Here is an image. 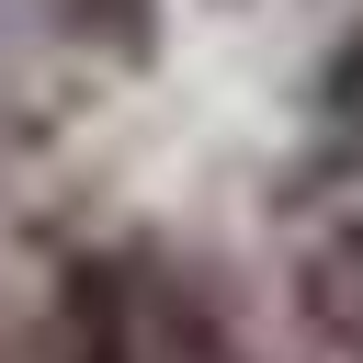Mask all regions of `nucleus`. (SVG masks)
Instances as JSON below:
<instances>
[{
	"label": "nucleus",
	"instance_id": "2",
	"mask_svg": "<svg viewBox=\"0 0 363 363\" xmlns=\"http://www.w3.org/2000/svg\"><path fill=\"white\" fill-rule=\"evenodd\" d=\"M318 136H329L340 159L363 147V23H352V34L329 45V68H318Z\"/></svg>",
	"mask_w": 363,
	"mask_h": 363
},
{
	"label": "nucleus",
	"instance_id": "1",
	"mask_svg": "<svg viewBox=\"0 0 363 363\" xmlns=\"http://www.w3.org/2000/svg\"><path fill=\"white\" fill-rule=\"evenodd\" d=\"M68 318H79V363H227L204 295L170 261H91Z\"/></svg>",
	"mask_w": 363,
	"mask_h": 363
},
{
	"label": "nucleus",
	"instance_id": "3",
	"mask_svg": "<svg viewBox=\"0 0 363 363\" xmlns=\"http://www.w3.org/2000/svg\"><path fill=\"white\" fill-rule=\"evenodd\" d=\"M45 11L91 45H147V0H45Z\"/></svg>",
	"mask_w": 363,
	"mask_h": 363
}]
</instances>
